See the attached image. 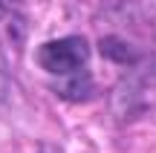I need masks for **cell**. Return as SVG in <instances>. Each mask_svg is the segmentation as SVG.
<instances>
[{
	"mask_svg": "<svg viewBox=\"0 0 156 153\" xmlns=\"http://www.w3.org/2000/svg\"><path fill=\"white\" fill-rule=\"evenodd\" d=\"M35 61L44 72L49 75H64V78H73L81 75V69L90 61V43L78 35L69 38H58V40H46L38 46L35 52Z\"/></svg>",
	"mask_w": 156,
	"mask_h": 153,
	"instance_id": "1",
	"label": "cell"
}]
</instances>
